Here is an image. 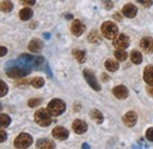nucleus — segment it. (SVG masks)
I'll return each instance as SVG.
<instances>
[{"mask_svg": "<svg viewBox=\"0 0 153 149\" xmlns=\"http://www.w3.org/2000/svg\"><path fill=\"white\" fill-rule=\"evenodd\" d=\"M34 121L40 127H47L52 123V114L48 109H39L34 114Z\"/></svg>", "mask_w": 153, "mask_h": 149, "instance_id": "1", "label": "nucleus"}, {"mask_svg": "<svg viewBox=\"0 0 153 149\" xmlns=\"http://www.w3.org/2000/svg\"><path fill=\"white\" fill-rule=\"evenodd\" d=\"M101 33L102 36L107 39H115V37L119 35V29L115 25V23L112 21H105L101 25Z\"/></svg>", "mask_w": 153, "mask_h": 149, "instance_id": "2", "label": "nucleus"}, {"mask_svg": "<svg viewBox=\"0 0 153 149\" xmlns=\"http://www.w3.org/2000/svg\"><path fill=\"white\" fill-rule=\"evenodd\" d=\"M47 109L52 114V116H59V115H61L62 112L66 110V104H65V102H62L61 99L54 98V99H52V101L48 103Z\"/></svg>", "mask_w": 153, "mask_h": 149, "instance_id": "3", "label": "nucleus"}, {"mask_svg": "<svg viewBox=\"0 0 153 149\" xmlns=\"http://www.w3.org/2000/svg\"><path fill=\"white\" fill-rule=\"evenodd\" d=\"M33 142V138L27 132L19 134L14 140V147L16 148H28Z\"/></svg>", "mask_w": 153, "mask_h": 149, "instance_id": "4", "label": "nucleus"}, {"mask_svg": "<svg viewBox=\"0 0 153 149\" xmlns=\"http://www.w3.org/2000/svg\"><path fill=\"white\" fill-rule=\"evenodd\" d=\"M84 77H85L86 82L88 83V85H90L93 90H96V91H99V90H100V84H99L98 79L96 78L94 74L91 72V70L85 69V70H84Z\"/></svg>", "mask_w": 153, "mask_h": 149, "instance_id": "5", "label": "nucleus"}, {"mask_svg": "<svg viewBox=\"0 0 153 149\" xmlns=\"http://www.w3.org/2000/svg\"><path fill=\"white\" fill-rule=\"evenodd\" d=\"M113 45L117 49H126L128 45H130V38L127 37L126 35H118L115 37L114 41H113Z\"/></svg>", "mask_w": 153, "mask_h": 149, "instance_id": "6", "label": "nucleus"}, {"mask_svg": "<svg viewBox=\"0 0 153 149\" xmlns=\"http://www.w3.org/2000/svg\"><path fill=\"white\" fill-rule=\"evenodd\" d=\"M30 74L28 70H25V69H20V68H11V69H7L6 70V74L11 78H22L25 77L26 74Z\"/></svg>", "mask_w": 153, "mask_h": 149, "instance_id": "7", "label": "nucleus"}, {"mask_svg": "<svg viewBox=\"0 0 153 149\" xmlns=\"http://www.w3.org/2000/svg\"><path fill=\"white\" fill-rule=\"evenodd\" d=\"M85 30H86L85 25H84L80 20H78V19H76V20L72 23V25H71V32H72V35H74L76 37H80V36L85 32Z\"/></svg>", "mask_w": 153, "mask_h": 149, "instance_id": "8", "label": "nucleus"}, {"mask_svg": "<svg viewBox=\"0 0 153 149\" xmlns=\"http://www.w3.org/2000/svg\"><path fill=\"white\" fill-rule=\"evenodd\" d=\"M123 121H124V124H125L126 127L132 128V127L135 126V123H137V121H138V116H137V114L134 111H128L124 115Z\"/></svg>", "mask_w": 153, "mask_h": 149, "instance_id": "9", "label": "nucleus"}, {"mask_svg": "<svg viewBox=\"0 0 153 149\" xmlns=\"http://www.w3.org/2000/svg\"><path fill=\"white\" fill-rule=\"evenodd\" d=\"M140 49L146 53H153V38L144 37L140 40Z\"/></svg>", "mask_w": 153, "mask_h": 149, "instance_id": "10", "label": "nucleus"}, {"mask_svg": "<svg viewBox=\"0 0 153 149\" xmlns=\"http://www.w3.org/2000/svg\"><path fill=\"white\" fill-rule=\"evenodd\" d=\"M68 135H70V132L67 129H65V128H62V127H56L53 131H52V136L54 137V138H57L59 141H64V140H66L67 137H68Z\"/></svg>", "mask_w": 153, "mask_h": 149, "instance_id": "11", "label": "nucleus"}, {"mask_svg": "<svg viewBox=\"0 0 153 149\" xmlns=\"http://www.w3.org/2000/svg\"><path fill=\"white\" fill-rule=\"evenodd\" d=\"M113 95L119 99H125L128 96V89L125 85H117L113 88Z\"/></svg>", "mask_w": 153, "mask_h": 149, "instance_id": "12", "label": "nucleus"}, {"mask_svg": "<svg viewBox=\"0 0 153 149\" xmlns=\"http://www.w3.org/2000/svg\"><path fill=\"white\" fill-rule=\"evenodd\" d=\"M137 13H138V10L133 4H126L123 7V14L127 18H134L137 16Z\"/></svg>", "mask_w": 153, "mask_h": 149, "instance_id": "13", "label": "nucleus"}, {"mask_svg": "<svg viewBox=\"0 0 153 149\" xmlns=\"http://www.w3.org/2000/svg\"><path fill=\"white\" fill-rule=\"evenodd\" d=\"M73 130L76 134H84L85 131L87 130V123L82 120H76L73 122V126H72Z\"/></svg>", "mask_w": 153, "mask_h": 149, "instance_id": "14", "label": "nucleus"}, {"mask_svg": "<svg viewBox=\"0 0 153 149\" xmlns=\"http://www.w3.org/2000/svg\"><path fill=\"white\" fill-rule=\"evenodd\" d=\"M42 41L38 39V38H34V39H32L31 41H30V44H28V50L31 51V52H39V51H41V49H42Z\"/></svg>", "mask_w": 153, "mask_h": 149, "instance_id": "15", "label": "nucleus"}, {"mask_svg": "<svg viewBox=\"0 0 153 149\" xmlns=\"http://www.w3.org/2000/svg\"><path fill=\"white\" fill-rule=\"evenodd\" d=\"M105 68H106V70H108L110 72L117 71V70L119 69V62H118V59H117V60H115V59H112V58L107 59V60L105 62Z\"/></svg>", "mask_w": 153, "mask_h": 149, "instance_id": "16", "label": "nucleus"}, {"mask_svg": "<svg viewBox=\"0 0 153 149\" xmlns=\"http://www.w3.org/2000/svg\"><path fill=\"white\" fill-rule=\"evenodd\" d=\"M144 81L147 84H153V65H149L144 70Z\"/></svg>", "mask_w": 153, "mask_h": 149, "instance_id": "17", "label": "nucleus"}, {"mask_svg": "<svg viewBox=\"0 0 153 149\" xmlns=\"http://www.w3.org/2000/svg\"><path fill=\"white\" fill-rule=\"evenodd\" d=\"M88 40L92 44H98V43L101 41V36H100V33L97 30H92L90 32V35H88Z\"/></svg>", "mask_w": 153, "mask_h": 149, "instance_id": "18", "label": "nucleus"}, {"mask_svg": "<svg viewBox=\"0 0 153 149\" xmlns=\"http://www.w3.org/2000/svg\"><path fill=\"white\" fill-rule=\"evenodd\" d=\"M32 16H33V12H32V10L30 7L22 8L19 13V17L21 20H30V19L32 18Z\"/></svg>", "mask_w": 153, "mask_h": 149, "instance_id": "19", "label": "nucleus"}, {"mask_svg": "<svg viewBox=\"0 0 153 149\" xmlns=\"http://www.w3.org/2000/svg\"><path fill=\"white\" fill-rule=\"evenodd\" d=\"M56 147L54 143L50 140H39L37 142V148L41 149V148H50V149H53Z\"/></svg>", "mask_w": 153, "mask_h": 149, "instance_id": "20", "label": "nucleus"}, {"mask_svg": "<svg viewBox=\"0 0 153 149\" xmlns=\"http://www.w3.org/2000/svg\"><path fill=\"white\" fill-rule=\"evenodd\" d=\"M90 116L92 117V120L96 121L97 123H102V121H104V116H102V114L99 111V110H97V109L91 110V111H90Z\"/></svg>", "mask_w": 153, "mask_h": 149, "instance_id": "21", "label": "nucleus"}, {"mask_svg": "<svg viewBox=\"0 0 153 149\" xmlns=\"http://www.w3.org/2000/svg\"><path fill=\"white\" fill-rule=\"evenodd\" d=\"M131 60L133 62L134 64H140V63L143 62V55H141L139 51L133 50V51L131 52Z\"/></svg>", "mask_w": 153, "mask_h": 149, "instance_id": "22", "label": "nucleus"}, {"mask_svg": "<svg viewBox=\"0 0 153 149\" xmlns=\"http://www.w3.org/2000/svg\"><path fill=\"white\" fill-rule=\"evenodd\" d=\"M12 10H13V4H12V1H10V0H4V1L1 2V11H2V12L8 13V12H11Z\"/></svg>", "mask_w": 153, "mask_h": 149, "instance_id": "23", "label": "nucleus"}, {"mask_svg": "<svg viewBox=\"0 0 153 149\" xmlns=\"http://www.w3.org/2000/svg\"><path fill=\"white\" fill-rule=\"evenodd\" d=\"M44 84H45V79L41 78V77H34V78H32V81H31V85L34 87L36 89H39V88L44 87Z\"/></svg>", "mask_w": 153, "mask_h": 149, "instance_id": "24", "label": "nucleus"}, {"mask_svg": "<svg viewBox=\"0 0 153 149\" xmlns=\"http://www.w3.org/2000/svg\"><path fill=\"white\" fill-rule=\"evenodd\" d=\"M114 56L119 62H124V60H126V58H127V52L124 51L123 49H118L114 52Z\"/></svg>", "mask_w": 153, "mask_h": 149, "instance_id": "25", "label": "nucleus"}, {"mask_svg": "<svg viewBox=\"0 0 153 149\" xmlns=\"http://www.w3.org/2000/svg\"><path fill=\"white\" fill-rule=\"evenodd\" d=\"M73 56L76 57V62H79V63H84L85 58H86L85 52L81 51V50H73Z\"/></svg>", "mask_w": 153, "mask_h": 149, "instance_id": "26", "label": "nucleus"}, {"mask_svg": "<svg viewBox=\"0 0 153 149\" xmlns=\"http://www.w3.org/2000/svg\"><path fill=\"white\" fill-rule=\"evenodd\" d=\"M0 123H1V127L5 128V127H8L11 124V117L6 114H1L0 115Z\"/></svg>", "mask_w": 153, "mask_h": 149, "instance_id": "27", "label": "nucleus"}, {"mask_svg": "<svg viewBox=\"0 0 153 149\" xmlns=\"http://www.w3.org/2000/svg\"><path fill=\"white\" fill-rule=\"evenodd\" d=\"M41 104V99L40 98H31L28 101V107L30 108H37Z\"/></svg>", "mask_w": 153, "mask_h": 149, "instance_id": "28", "label": "nucleus"}, {"mask_svg": "<svg viewBox=\"0 0 153 149\" xmlns=\"http://www.w3.org/2000/svg\"><path fill=\"white\" fill-rule=\"evenodd\" d=\"M8 91V88H7V85L2 82V81H0V97H4L6 93Z\"/></svg>", "mask_w": 153, "mask_h": 149, "instance_id": "29", "label": "nucleus"}, {"mask_svg": "<svg viewBox=\"0 0 153 149\" xmlns=\"http://www.w3.org/2000/svg\"><path fill=\"white\" fill-rule=\"evenodd\" d=\"M139 4H141L144 7H146V8H149V7H151L153 4V0H137Z\"/></svg>", "mask_w": 153, "mask_h": 149, "instance_id": "30", "label": "nucleus"}, {"mask_svg": "<svg viewBox=\"0 0 153 149\" xmlns=\"http://www.w3.org/2000/svg\"><path fill=\"white\" fill-rule=\"evenodd\" d=\"M146 138L149 141L153 142V128H150V129L146 130Z\"/></svg>", "mask_w": 153, "mask_h": 149, "instance_id": "31", "label": "nucleus"}, {"mask_svg": "<svg viewBox=\"0 0 153 149\" xmlns=\"http://www.w3.org/2000/svg\"><path fill=\"white\" fill-rule=\"evenodd\" d=\"M21 5H26V6H32L36 4V0H19Z\"/></svg>", "mask_w": 153, "mask_h": 149, "instance_id": "32", "label": "nucleus"}, {"mask_svg": "<svg viewBox=\"0 0 153 149\" xmlns=\"http://www.w3.org/2000/svg\"><path fill=\"white\" fill-rule=\"evenodd\" d=\"M146 91H147V93H149L150 96L153 97V84H149V85L146 87Z\"/></svg>", "mask_w": 153, "mask_h": 149, "instance_id": "33", "label": "nucleus"}, {"mask_svg": "<svg viewBox=\"0 0 153 149\" xmlns=\"http://www.w3.org/2000/svg\"><path fill=\"white\" fill-rule=\"evenodd\" d=\"M6 138H7V135H6V132H5L4 130H1V138H0V142H4Z\"/></svg>", "mask_w": 153, "mask_h": 149, "instance_id": "34", "label": "nucleus"}, {"mask_svg": "<svg viewBox=\"0 0 153 149\" xmlns=\"http://www.w3.org/2000/svg\"><path fill=\"white\" fill-rule=\"evenodd\" d=\"M7 53V49L5 47V46H1V53H0V56L2 57V56H5Z\"/></svg>", "mask_w": 153, "mask_h": 149, "instance_id": "35", "label": "nucleus"}]
</instances>
